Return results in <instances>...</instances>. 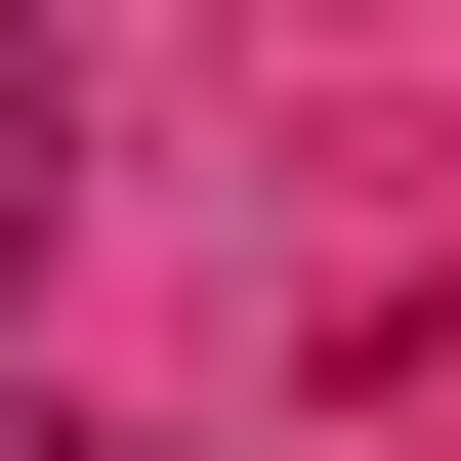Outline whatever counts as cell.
<instances>
[{
	"label": "cell",
	"instance_id": "1",
	"mask_svg": "<svg viewBox=\"0 0 461 461\" xmlns=\"http://www.w3.org/2000/svg\"><path fill=\"white\" fill-rule=\"evenodd\" d=\"M42 210H85V126H42V85H0V294H42Z\"/></svg>",
	"mask_w": 461,
	"mask_h": 461
}]
</instances>
